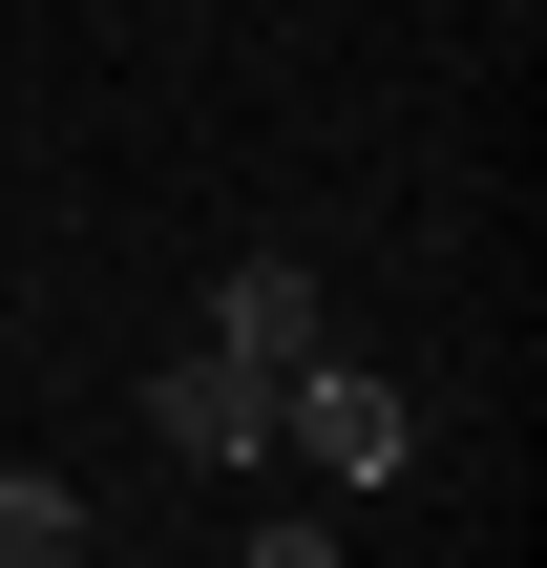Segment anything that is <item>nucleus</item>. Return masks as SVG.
I'll return each mask as SVG.
<instances>
[{"label": "nucleus", "mask_w": 547, "mask_h": 568, "mask_svg": "<svg viewBox=\"0 0 547 568\" xmlns=\"http://www.w3.org/2000/svg\"><path fill=\"white\" fill-rule=\"evenodd\" d=\"M148 443H169V464H274V379H253V358H211V337H190V358H169V379H148Z\"/></svg>", "instance_id": "7ed1b4c3"}, {"label": "nucleus", "mask_w": 547, "mask_h": 568, "mask_svg": "<svg viewBox=\"0 0 547 568\" xmlns=\"http://www.w3.org/2000/svg\"><path fill=\"white\" fill-rule=\"evenodd\" d=\"M211 358H253V379H295V358H337V295H316L295 253H232V274H211Z\"/></svg>", "instance_id": "f03ea898"}, {"label": "nucleus", "mask_w": 547, "mask_h": 568, "mask_svg": "<svg viewBox=\"0 0 547 568\" xmlns=\"http://www.w3.org/2000/svg\"><path fill=\"white\" fill-rule=\"evenodd\" d=\"M0 568H84V485L63 464H0Z\"/></svg>", "instance_id": "20e7f679"}, {"label": "nucleus", "mask_w": 547, "mask_h": 568, "mask_svg": "<svg viewBox=\"0 0 547 568\" xmlns=\"http://www.w3.org/2000/svg\"><path fill=\"white\" fill-rule=\"evenodd\" d=\"M232 568H337V527H253V548H232Z\"/></svg>", "instance_id": "39448f33"}, {"label": "nucleus", "mask_w": 547, "mask_h": 568, "mask_svg": "<svg viewBox=\"0 0 547 568\" xmlns=\"http://www.w3.org/2000/svg\"><path fill=\"white\" fill-rule=\"evenodd\" d=\"M274 443H295L337 506H379V485L422 464V400H401V379H358V358H295V379H274Z\"/></svg>", "instance_id": "f257e3e1"}]
</instances>
